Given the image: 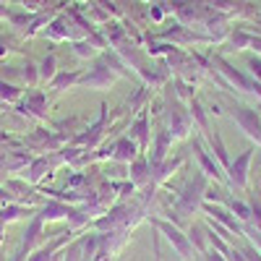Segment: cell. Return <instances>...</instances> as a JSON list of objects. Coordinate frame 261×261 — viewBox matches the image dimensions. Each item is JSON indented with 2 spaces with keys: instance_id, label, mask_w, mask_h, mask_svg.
Here are the masks:
<instances>
[{
  "instance_id": "obj_7",
  "label": "cell",
  "mask_w": 261,
  "mask_h": 261,
  "mask_svg": "<svg viewBox=\"0 0 261 261\" xmlns=\"http://www.w3.org/2000/svg\"><path fill=\"white\" fill-rule=\"evenodd\" d=\"M27 110L34 118H45V97H42V94H29L27 97V105H24V113Z\"/></svg>"
},
{
  "instance_id": "obj_8",
  "label": "cell",
  "mask_w": 261,
  "mask_h": 261,
  "mask_svg": "<svg viewBox=\"0 0 261 261\" xmlns=\"http://www.w3.org/2000/svg\"><path fill=\"white\" fill-rule=\"evenodd\" d=\"M110 81H113V73L107 71L105 65H99V68H97L92 76H86V84H89V86H107Z\"/></svg>"
},
{
  "instance_id": "obj_11",
  "label": "cell",
  "mask_w": 261,
  "mask_h": 261,
  "mask_svg": "<svg viewBox=\"0 0 261 261\" xmlns=\"http://www.w3.org/2000/svg\"><path fill=\"white\" fill-rule=\"evenodd\" d=\"M165 146H167V134H160V141H157V151H154V154H151V162L149 165H160L162 162V157H165Z\"/></svg>"
},
{
  "instance_id": "obj_1",
  "label": "cell",
  "mask_w": 261,
  "mask_h": 261,
  "mask_svg": "<svg viewBox=\"0 0 261 261\" xmlns=\"http://www.w3.org/2000/svg\"><path fill=\"white\" fill-rule=\"evenodd\" d=\"M73 214H76V209L68 206V204H63V201H47L45 209H42L37 217H39L42 222H55V220H71Z\"/></svg>"
},
{
  "instance_id": "obj_10",
  "label": "cell",
  "mask_w": 261,
  "mask_h": 261,
  "mask_svg": "<svg viewBox=\"0 0 261 261\" xmlns=\"http://www.w3.org/2000/svg\"><path fill=\"white\" fill-rule=\"evenodd\" d=\"M81 251H84V238H81L79 243L68 246V251H65V253H60V261H81Z\"/></svg>"
},
{
  "instance_id": "obj_12",
  "label": "cell",
  "mask_w": 261,
  "mask_h": 261,
  "mask_svg": "<svg viewBox=\"0 0 261 261\" xmlns=\"http://www.w3.org/2000/svg\"><path fill=\"white\" fill-rule=\"evenodd\" d=\"M18 89L16 86H11V84H0V99H6V102H16L18 99Z\"/></svg>"
},
{
  "instance_id": "obj_15",
  "label": "cell",
  "mask_w": 261,
  "mask_h": 261,
  "mask_svg": "<svg viewBox=\"0 0 261 261\" xmlns=\"http://www.w3.org/2000/svg\"><path fill=\"white\" fill-rule=\"evenodd\" d=\"M73 81H76V76H73V73H71V76H65V73H63V76L55 81V89H63L65 84H73Z\"/></svg>"
},
{
  "instance_id": "obj_5",
  "label": "cell",
  "mask_w": 261,
  "mask_h": 261,
  "mask_svg": "<svg viewBox=\"0 0 261 261\" xmlns=\"http://www.w3.org/2000/svg\"><path fill=\"white\" fill-rule=\"evenodd\" d=\"M47 170H50V162H47L45 157H42V160H34V162H32L29 172H24V175H27V180H29V183H37V180L45 178V172H47Z\"/></svg>"
},
{
  "instance_id": "obj_17",
  "label": "cell",
  "mask_w": 261,
  "mask_h": 261,
  "mask_svg": "<svg viewBox=\"0 0 261 261\" xmlns=\"http://www.w3.org/2000/svg\"><path fill=\"white\" fill-rule=\"evenodd\" d=\"M0 238H3V222H0Z\"/></svg>"
},
{
  "instance_id": "obj_2",
  "label": "cell",
  "mask_w": 261,
  "mask_h": 261,
  "mask_svg": "<svg viewBox=\"0 0 261 261\" xmlns=\"http://www.w3.org/2000/svg\"><path fill=\"white\" fill-rule=\"evenodd\" d=\"M42 230H45V222H42L39 217H34V220L29 222V227H27V235H24V243H21L18 256L29 258V253L34 251V246L39 243V238H42Z\"/></svg>"
},
{
  "instance_id": "obj_3",
  "label": "cell",
  "mask_w": 261,
  "mask_h": 261,
  "mask_svg": "<svg viewBox=\"0 0 261 261\" xmlns=\"http://www.w3.org/2000/svg\"><path fill=\"white\" fill-rule=\"evenodd\" d=\"M154 225H157V227H160V230L167 235V241H170L172 246H175V248H178L183 256H188V253H191V246H188V241H186V238H183V235H180L175 227H172V225H167V222H154Z\"/></svg>"
},
{
  "instance_id": "obj_9",
  "label": "cell",
  "mask_w": 261,
  "mask_h": 261,
  "mask_svg": "<svg viewBox=\"0 0 261 261\" xmlns=\"http://www.w3.org/2000/svg\"><path fill=\"white\" fill-rule=\"evenodd\" d=\"M27 214V209H21V206H3V212H0V222H13V220H21V217Z\"/></svg>"
},
{
  "instance_id": "obj_4",
  "label": "cell",
  "mask_w": 261,
  "mask_h": 261,
  "mask_svg": "<svg viewBox=\"0 0 261 261\" xmlns=\"http://www.w3.org/2000/svg\"><path fill=\"white\" fill-rule=\"evenodd\" d=\"M136 157V144L130 141V139H120L118 144H115V160H120V162H130Z\"/></svg>"
},
{
  "instance_id": "obj_13",
  "label": "cell",
  "mask_w": 261,
  "mask_h": 261,
  "mask_svg": "<svg viewBox=\"0 0 261 261\" xmlns=\"http://www.w3.org/2000/svg\"><path fill=\"white\" fill-rule=\"evenodd\" d=\"M134 134L141 139V149H146V141H149V139H146V118H144V115L136 120V125H134Z\"/></svg>"
},
{
  "instance_id": "obj_16",
  "label": "cell",
  "mask_w": 261,
  "mask_h": 261,
  "mask_svg": "<svg viewBox=\"0 0 261 261\" xmlns=\"http://www.w3.org/2000/svg\"><path fill=\"white\" fill-rule=\"evenodd\" d=\"M8 204H11V193H6L0 188V206H8Z\"/></svg>"
},
{
  "instance_id": "obj_14",
  "label": "cell",
  "mask_w": 261,
  "mask_h": 261,
  "mask_svg": "<svg viewBox=\"0 0 261 261\" xmlns=\"http://www.w3.org/2000/svg\"><path fill=\"white\" fill-rule=\"evenodd\" d=\"M55 73V60L53 58H47L45 63H42V79H50Z\"/></svg>"
},
{
  "instance_id": "obj_6",
  "label": "cell",
  "mask_w": 261,
  "mask_h": 261,
  "mask_svg": "<svg viewBox=\"0 0 261 261\" xmlns=\"http://www.w3.org/2000/svg\"><path fill=\"white\" fill-rule=\"evenodd\" d=\"M149 170H151V165H149L146 160H139L134 167H130V172H134V183H136V186H144V183L151 180V172H149Z\"/></svg>"
}]
</instances>
